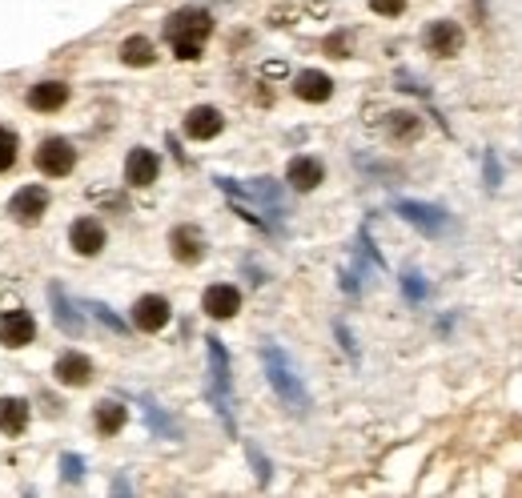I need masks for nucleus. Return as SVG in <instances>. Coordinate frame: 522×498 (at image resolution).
<instances>
[{
	"label": "nucleus",
	"mask_w": 522,
	"mask_h": 498,
	"mask_svg": "<svg viewBox=\"0 0 522 498\" xmlns=\"http://www.w3.org/2000/svg\"><path fill=\"white\" fill-rule=\"evenodd\" d=\"M69 241L81 258H97L101 249H105V225L97 217H77L73 229H69Z\"/></svg>",
	"instance_id": "obj_7"
},
{
	"label": "nucleus",
	"mask_w": 522,
	"mask_h": 498,
	"mask_svg": "<svg viewBox=\"0 0 522 498\" xmlns=\"http://www.w3.org/2000/svg\"><path fill=\"white\" fill-rule=\"evenodd\" d=\"M422 129V121L414 113H390V137L394 141H414Z\"/></svg>",
	"instance_id": "obj_24"
},
{
	"label": "nucleus",
	"mask_w": 522,
	"mask_h": 498,
	"mask_svg": "<svg viewBox=\"0 0 522 498\" xmlns=\"http://www.w3.org/2000/svg\"><path fill=\"white\" fill-rule=\"evenodd\" d=\"M121 61H125L129 69H145V65H153V61H157L153 41H149V37H129V41L121 45Z\"/></svg>",
	"instance_id": "obj_21"
},
{
	"label": "nucleus",
	"mask_w": 522,
	"mask_h": 498,
	"mask_svg": "<svg viewBox=\"0 0 522 498\" xmlns=\"http://www.w3.org/2000/svg\"><path fill=\"white\" fill-rule=\"evenodd\" d=\"M482 173H486V189H498V181H502V165H498V153H494V149L482 153Z\"/></svg>",
	"instance_id": "obj_28"
},
{
	"label": "nucleus",
	"mask_w": 522,
	"mask_h": 498,
	"mask_svg": "<svg viewBox=\"0 0 522 498\" xmlns=\"http://www.w3.org/2000/svg\"><path fill=\"white\" fill-rule=\"evenodd\" d=\"M157 169H161V161H157L153 149H133L129 161H125V181H129L133 189H145V185L157 181Z\"/></svg>",
	"instance_id": "obj_13"
},
{
	"label": "nucleus",
	"mask_w": 522,
	"mask_h": 498,
	"mask_svg": "<svg viewBox=\"0 0 522 498\" xmlns=\"http://www.w3.org/2000/svg\"><path fill=\"white\" fill-rule=\"evenodd\" d=\"M334 330H338V338H342V346H346V354H350V358H358V346H354V334H350V330H346L342 322H338Z\"/></svg>",
	"instance_id": "obj_32"
},
{
	"label": "nucleus",
	"mask_w": 522,
	"mask_h": 498,
	"mask_svg": "<svg viewBox=\"0 0 522 498\" xmlns=\"http://www.w3.org/2000/svg\"><path fill=\"white\" fill-rule=\"evenodd\" d=\"M245 450H249V462H253V470H257V482L266 486V482H270V462H266V454H261V450H257L253 442H249Z\"/></svg>",
	"instance_id": "obj_30"
},
{
	"label": "nucleus",
	"mask_w": 522,
	"mask_h": 498,
	"mask_svg": "<svg viewBox=\"0 0 522 498\" xmlns=\"http://www.w3.org/2000/svg\"><path fill=\"white\" fill-rule=\"evenodd\" d=\"M294 93H298L302 101H310V105H322V101L334 97V81H330L326 73H318V69H306V73H298Z\"/></svg>",
	"instance_id": "obj_18"
},
{
	"label": "nucleus",
	"mask_w": 522,
	"mask_h": 498,
	"mask_svg": "<svg viewBox=\"0 0 522 498\" xmlns=\"http://www.w3.org/2000/svg\"><path fill=\"white\" fill-rule=\"evenodd\" d=\"M426 53H434V57H454V53H462V29L454 25V21H434L430 29H426Z\"/></svg>",
	"instance_id": "obj_9"
},
{
	"label": "nucleus",
	"mask_w": 522,
	"mask_h": 498,
	"mask_svg": "<svg viewBox=\"0 0 522 498\" xmlns=\"http://www.w3.org/2000/svg\"><path fill=\"white\" fill-rule=\"evenodd\" d=\"M145 418H149V426H153L161 438H181L177 422H173V418H169V414H165L157 402H149V398H145Z\"/></svg>",
	"instance_id": "obj_23"
},
{
	"label": "nucleus",
	"mask_w": 522,
	"mask_h": 498,
	"mask_svg": "<svg viewBox=\"0 0 522 498\" xmlns=\"http://www.w3.org/2000/svg\"><path fill=\"white\" fill-rule=\"evenodd\" d=\"M398 213H402V221H410L426 237H446L454 229V217L442 205H430V201H398Z\"/></svg>",
	"instance_id": "obj_4"
},
{
	"label": "nucleus",
	"mask_w": 522,
	"mask_h": 498,
	"mask_svg": "<svg viewBox=\"0 0 522 498\" xmlns=\"http://www.w3.org/2000/svg\"><path fill=\"white\" fill-rule=\"evenodd\" d=\"M61 478H65V482H81V478H85V458L61 454Z\"/></svg>",
	"instance_id": "obj_29"
},
{
	"label": "nucleus",
	"mask_w": 522,
	"mask_h": 498,
	"mask_svg": "<svg viewBox=\"0 0 522 498\" xmlns=\"http://www.w3.org/2000/svg\"><path fill=\"white\" fill-rule=\"evenodd\" d=\"M13 161H17V137L9 129H0V173L13 169Z\"/></svg>",
	"instance_id": "obj_27"
},
{
	"label": "nucleus",
	"mask_w": 522,
	"mask_h": 498,
	"mask_svg": "<svg viewBox=\"0 0 522 498\" xmlns=\"http://www.w3.org/2000/svg\"><path fill=\"white\" fill-rule=\"evenodd\" d=\"M169 245H173V258H177L181 266H197V262L205 258V237H201L197 225H177V229L169 233Z\"/></svg>",
	"instance_id": "obj_8"
},
{
	"label": "nucleus",
	"mask_w": 522,
	"mask_h": 498,
	"mask_svg": "<svg viewBox=\"0 0 522 498\" xmlns=\"http://www.w3.org/2000/svg\"><path fill=\"white\" fill-rule=\"evenodd\" d=\"M402 294H406V302H414V306H418V302H426V298H430V286L422 282V274H418V270H406V274H402Z\"/></svg>",
	"instance_id": "obj_25"
},
{
	"label": "nucleus",
	"mask_w": 522,
	"mask_h": 498,
	"mask_svg": "<svg viewBox=\"0 0 522 498\" xmlns=\"http://www.w3.org/2000/svg\"><path fill=\"white\" fill-rule=\"evenodd\" d=\"M205 354H209V402H213V410L221 414L225 430L237 434V426H233V374H229V354H225V346H221L217 338H205Z\"/></svg>",
	"instance_id": "obj_3"
},
{
	"label": "nucleus",
	"mask_w": 522,
	"mask_h": 498,
	"mask_svg": "<svg viewBox=\"0 0 522 498\" xmlns=\"http://www.w3.org/2000/svg\"><path fill=\"white\" fill-rule=\"evenodd\" d=\"M169 318H173V310H169V302H165L161 294H145V298H137V306H133V326L145 330V334L165 330Z\"/></svg>",
	"instance_id": "obj_6"
},
{
	"label": "nucleus",
	"mask_w": 522,
	"mask_h": 498,
	"mask_svg": "<svg viewBox=\"0 0 522 498\" xmlns=\"http://www.w3.org/2000/svg\"><path fill=\"white\" fill-rule=\"evenodd\" d=\"M49 302H53V318H57V326H61L69 338H81V330H85V318L77 314V306L69 302V294H65L61 286H49Z\"/></svg>",
	"instance_id": "obj_17"
},
{
	"label": "nucleus",
	"mask_w": 522,
	"mask_h": 498,
	"mask_svg": "<svg viewBox=\"0 0 522 498\" xmlns=\"http://www.w3.org/2000/svg\"><path fill=\"white\" fill-rule=\"evenodd\" d=\"M9 209H13V217H17V221L37 225V221H41V213L49 209V193H45L41 185H25V189H17V197L9 201Z\"/></svg>",
	"instance_id": "obj_10"
},
{
	"label": "nucleus",
	"mask_w": 522,
	"mask_h": 498,
	"mask_svg": "<svg viewBox=\"0 0 522 498\" xmlns=\"http://www.w3.org/2000/svg\"><path fill=\"white\" fill-rule=\"evenodd\" d=\"M261 366H266V378H270L274 394H278L290 410H306V406H310V390H306V382H302L294 358H290L282 346H274V342L261 346Z\"/></svg>",
	"instance_id": "obj_1"
},
{
	"label": "nucleus",
	"mask_w": 522,
	"mask_h": 498,
	"mask_svg": "<svg viewBox=\"0 0 522 498\" xmlns=\"http://www.w3.org/2000/svg\"><path fill=\"white\" fill-rule=\"evenodd\" d=\"M201 310L217 322H229L237 310H241V290L237 286H209L205 298H201Z\"/></svg>",
	"instance_id": "obj_11"
},
{
	"label": "nucleus",
	"mask_w": 522,
	"mask_h": 498,
	"mask_svg": "<svg viewBox=\"0 0 522 498\" xmlns=\"http://www.w3.org/2000/svg\"><path fill=\"white\" fill-rule=\"evenodd\" d=\"M53 374H57L61 386H89L93 382V362L85 354H61Z\"/></svg>",
	"instance_id": "obj_19"
},
{
	"label": "nucleus",
	"mask_w": 522,
	"mask_h": 498,
	"mask_svg": "<svg viewBox=\"0 0 522 498\" xmlns=\"http://www.w3.org/2000/svg\"><path fill=\"white\" fill-rule=\"evenodd\" d=\"M225 129V117L213 109V105H197V109H189V117H185V133L193 137V141H209V137H217Z\"/></svg>",
	"instance_id": "obj_14"
},
{
	"label": "nucleus",
	"mask_w": 522,
	"mask_h": 498,
	"mask_svg": "<svg viewBox=\"0 0 522 498\" xmlns=\"http://www.w3.org/2000/svg\"><path fill=\"white\" fill-rule=\"evenodd\" d=\"M121 426H125V406H121V402H101V406H97V434L109 438V434H117Z\"/></svg>",
	"instance_id": "obj_22"
},
{
	"label": "nucleus",
	"mask_w": 522,
	"mask_h": 498,
	"mask_svg": "<svg viewBox=\"0 0 522 498\" xmlns=\"http://www.w3.org/2000/svg\"><path fill=\"white\" fill-rule=\"evenodd\" d=\"M213 33V17L205 9H177L169 21H165V41L173 45V53L181 61H197L205 41Z\"/></svg>",
	"instance_id": "obj_2"
},
{
	"label": "nucleus",
	"mask_w": 522,
	"mask_h": 498,
	"mask_svg": "<svg viewBox=\"0 0 522 498\" xmlns=\"http://www.w3.org/2000/svg\"><path fill=\"white\" fill-rule=\"evenodd\" d=\"M37 338V322L25 314V310H13V314H5L0 318V346H29Z\"/></svg>",
	"instance_id": "obj_12"
},
{
	"label": "nucleus",
	"mask_w": 522,
	"mask_h": 498,
	"mask_svg": "<svg viewBox=\"0 0 522 498\" xmlns=\"http://www.w3.org/2000/svg\"><path fill=\"white\" fill-rule=\"evenodd\" d=\"M65 101H69V85H61V81H41L29 89L33 113H57V109H65Z\"/></svg>",
	"instance_id": "obj_15"
},
{
	"label": "nucleus",
	"mask_w": 522,
	"mask_h": 498,
	"mask_svg": "<svg viewBox=\"0 0 522 498\" xmlns=\"http://www.w3.org/2000/svg\"><path fill=\"white\" fill-rule=\"evenodd\" d=\"M25 426H29V402L25 398H0V434L17 438V434H25Z\"/></svg>",
	"instance_id": "obj_20"
},
{
	"label": "nucleus",
	"mask_w": 522,
	"mask_h": 498,
	"mask_svg": "<svg viewBox=\"0 0 522 498\" xmlns=\"http://www.w3.org/2000/svg\"><path fill=\"white\" fill-rule=\"evenodd\" d=\"M73 165H77V149H73L65 137L41 141V149H37V169H41L45 177H69Z\"/></svg>",
	"instance_id": "obj_5"
},
{
	"label": "nucleus",
	"mask_w": 522,
	"mask_h": 498,
	"mask_svg": "<svg viewBox=\"0 0 522 498\" xmlns=\"http://www.w3.org/2000/svg\"><path fill=\"white\" fill-rule=\"evenodd\" d=\"M370 9H374L378 17H402L406 0H370Z\"/></svg>",
	"instance_id": "obj_31"
},
{
	"label": "nucleus",
	"mask_w": 522,
	"mask_h": 498,
	"mask_svg": "<svg viewBox=\"0 0 522 498\" xmlns=\"http://www.w3.org/2000/svg\"><path fill=\"white\" fill-rule=\"evenodd\" d=\"M322 177H326V169H322V161H318V157H294V161H290V169H286V181H290L298 193L318 189V185H322Z\"/></svg>",
	"instance_id": "obj_16"
},
{
	"label": "nucleus",
	"mask_w": 522,
	"mask_h": 498,
	"mask_svg": "<svg viewBox=\"0 0 522 498\" xmlns=\"http://www.w3.org/2000/svg\"><path fill=\"white\" fill-rule=\"evenodd\" d=\"M85 310H93V318H97L101 326H109L113 334H125V322H121V318H117V314H113L109 306H101V302H89Z\"/></svg>",
	"instance_id": "obj_26"
}]
</instances>
